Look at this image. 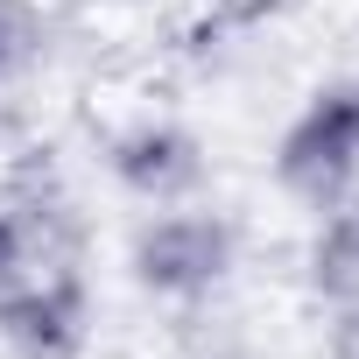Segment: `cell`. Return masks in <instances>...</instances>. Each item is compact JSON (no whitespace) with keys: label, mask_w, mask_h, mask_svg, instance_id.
Returning <instances> with one entry per match:
<instances>
[{"label":"cell","mask_w":359,"mask_h":359,"mask_svg":"<svg viewBox=\"0 0 359 359\" xmlns=\"http://www.w3.org/2000/svg\"><path fill=\"white\" fill-rule=\"evenodd\" d=\"M106 169H113V184L141 205H191L205 191V141L184 127V120H134L113 134L106 148Z\"/></svg>","instance_id":"277c9868"},{"label":"cell","mask_w":359,"mask_h":359,"mask_svg":"<svg viewBox=\"0 0 359 359\" xmlns=\"http://www.w3.org/2000/svg\"><path fill=\"white\" fill-rule=\"evenodd\" d=\"M219 29H268L275 15H289V0H205Z\"/></svg>","instance_id":"ba28073f"},{"label":"cell","mask_w":359,"mask_h":359,"mask_svg":"<svg viewBox=\"0 0 359 359\" xmlns=\"http://www.w3.org/2000/svg\"><path fill=\"white\" fill-rule=\"evenodd\" d=\"M36 50H43V15L29 0H0V78L22 71Z\"/></svg>","instance_id":"52a82bcc"},{"label":"cell","mask_w":359,"mask_h":359,"mask_svg":"<svg viewBox=\"0 0 359 359\" xmlns=\"http://www.w3.org/2000/svg\"><path fill=\"white\" fill-rule=\"evenodd\" d=\"M282 191L310 212H338L359 191V85H324L275 141Z\"/></svg>","instance_id":"7a4b0ae2"},{"label":"cell","mask_w":359,"mask_h":359,"mask_svg":"<svg viewBox=\"0 0 359 359\" xmlns=\"http://www.w3.org/2000/svg\"><path fill=\"white\" fill-rule=\"evenodd\" d=\"M324 352H331V359H359V303H331Z\"/></svg>","instance_id":"9c48e42d"},{"label":"cell","mask_w":359,"mask_h":359,"mask_svg":"<svg viewBox=\"0 0 359 359\" xmlns=\"http://www.w3.org/2000/svg\"><path fill=\"white\" fill-rule=\"evenodd\" d=\"M43 261H36V233H29V212H22V198L0 184V289L8 282H22V275H36Z\"/></svg>","instance_id":"8992f818"},{"label":"cell","mask_w":359,"mask_h":359,"mask_svg":"<svg viewBox=\"0 0 359 359\" xmlns=\"http://www.w3.org/2000/svg\"><path fill=\"white\" fill-rule=\"evenodd\" d=\"M240 261V233L226 212H198V205H162L155 219L134 226L127 240V268L148 296L162 303H198L212 296Z\"/></svg>","instance_id":"6da1fadb"},{"label":"cell","mask_w":359,"mask_h":359,"mask_svg":"<svg viewBox=\"0 0 359 359\" xmlns=\"http://www.w3.org/2000/svg\"><path fill=\"white\" fill-rule=\"evenodd\" d=\"M310 289L324 303H359V205H338L310 233Z\"/></svg>","instance_id":"5b68a950"},{"label":"cell","mask_w":359,"mask_h":359,"mask_svg":"<svg viewBox=\"0 0 359 359\" xmlns=\"http://www.w3.org/2000/svg\"><path fill=\"white\" fill-rule=\"evenodd\" d=\"M92 338L85 268H36L0 289V345L15 359H78Z\"/></svg>","instance_id":"3957f363"}]
</instances>
